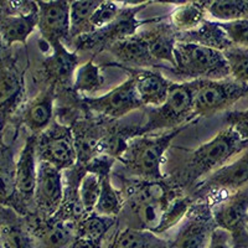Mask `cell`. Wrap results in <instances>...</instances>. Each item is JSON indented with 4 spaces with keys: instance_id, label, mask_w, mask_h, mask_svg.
<instances>
[{
    "instance_id": "1",
    "label": "cell",
    "mask_w": 248,
    "mask_h": 248,
    "mask_svg": "<svg viewBox=\"0 0 248 248\" xmlns=\"http://www.w3.org/2000/svg\"><path fill=\"white\" fill-rule=\"evenodd\" d=\"M247 150L248 141L243 140L231 127H227L217 133L211 140L189 152L180 167L167 175V180L189 194L199 181L226 165L234 155Z\"/></svg>"
},
{
    "instance_id": "2",
    "label": "cell",
    "mask_w": 248,
    "mask_h": 248,
    "mask_svg": "<svg viewBox=\"0 0 248 248\" xmlns=\"http://www.w3.org/2000/svg\"><path fill=\"white\" fill-rule=\"evenodd\" d=\"M185 128H175L154 136L132 137L118 160L129 172V176L145 180H163L167 176L161 171L165 153Z\"/></svg>"
},
{
    "instance_id": "3",
    "label": "cell",
    "mask_w": 248,
    "mask_h": 248,
    "mask_svg": "<svg viewBox=\"0 0 248 248\" xmlns=\"http://www.w3.org/2000/svg\"><path fill=\"white\" fill-rule=\"evenodd\" d=\"M175 66L170 71L181 78L223 79L230 77L229 62L223 52L191 43L178 41L174 48Z\"/></svg>"
},
{
    "instance_id": "4",
    "label": "cell",
    "mask_w": 248,
    "mask_h": 248,
    "mask_svg": "<svg viewBox=\"0 0 248 248\" xmlns=\"http://www.w3.org/2000/svg\"><path fill=\"white\" fill-rule=\"evenodd\" d=\"M194 119V102L189 82H172L169 96L163 105L147 110V119L137 127V136L187 127Z\"/></svg>"
},
{
    "instance_id": "5",
    "label": "cell",
    "mask_w": 248,
    "mask_h": 248,
    "mask_svg": "<svg viewBox=\"0 0 248 248\" xmlns=\"http://www.w3.org/2000/svg\"><path fill=\"white\" fill-rule=\"evenodd\" d=\"M194 102L195 118H206L229 108L248 96V85L234 81L231 77L223 79H195L189 81Z\"/></svg>"
},
{
    "instance_id": "6",
    "label": "cell",
    "mask_w": 248,
    "mask_h": 248,
    "mask_svg": "<svg viewBox=\"0 0 248 248\" xmlns=\"http://www.w3.org/2000/svg\"><path fill=\"white\" fill-rule=\"evenodd\" d=\"M150 4H152L150 1H147V3H139L137 5L123 6L121 14L114 21L108 24L105 28L93 31L91 34L78 37L71 45H74L76 52L77 51H93V52L107 51L110 46L121 40L136 35L141 25H148V24L150 25L163 19V17H154L149 20L138 19L139 13L143 12Z\"/></svg>"
},
{
    "instance_id": "7",
    "label": "cell",
    "mask_w": 248,
    "mask_h": 248,
    "mask_svg": "<svg viewBox=\"0 0 248 248\" xmlns=\"http://www.w3.org/2000/svg\"><path fill=\"white\" fill-rule=\"evenodd\" d=\"M248 183V150L240 158L226 164L199 181L189 191L194 201H206L210 206L225 200Z\"/></svg>"
},
{
    "instance_id": "8",
    "label": "cell",
    "mask_w": 248,
    "mask_h": 248,
    "mask_svg": "<svg viewBox=\"0 0 248 248\" xmlns=\"http://www.w3.org/2000/svg\"><path fill=\"white\" fill-rule=\"evenodd\" d=\"M36 156L39 163H48L61 171L74 168L77 152L70 125L55 118L50 127L36 137Z\"/></svg>"
},
{
    "instance_id": "9",
    "label": "cell",
    "mask_w": 248,
    "mask_h": 248,
    "mask_svg": "<svg viewBox=\"0 0 248 248\" xmlns=\"http://www.w3.org/2000/svg\"><path fill=\"white\" fill-rule=\"evenodd\" d=\"M39 24L37 1L0 0V35L9 47L26 45Z\"/></svg>"
},
{
    "instance_id": "10",
    "label": "cell",
    "mask_w": 248,
    "mask_h": 248,
    "mask_svg": "<svg viewBox=\"0 0 248 248\" xmlns=\"http://www.w3.org/2000/svg\"><path fill=\"white\" fill-rule=\"evenodd\" d=\"M211 212L216 229L230 234L234 248H248V189L214 203Z\"/></svg>"
},
{
    "instance_id": "11",
    "label": "cell",
    "mask_w": 248,
    "mask_h": 248,
    "mask_svg": "<svg viewBox=\"0 0 248 248\" xmlns=\"http://www.w3.org/2000/svg\"><path fill=\"white\" fill-rule=\"evenodd\" d=\"M25 68L17 63L16 56L0 66V132L5 134L25 105Z\"/></svg>"
},
{
    "instance_id": "12",
    "label": "cell",
    "mask_w": 248,
    "mask_h": 248,
    "mask_svg": "<svg viewBox=\"0 0 248 248\" xmlns=\"http://www.w3.org/2000/svg\"><path fill=\"white\" fill-rule=\"evenodd\" d=\"M81 101L88 112L97 113L99 117L109 121L123 118L129 113L144 107L130 76L106 94L98 97H81Z\"/></svg>"
},
{
    "instance_id": "13",
    "label": "cell",
    "mask_w": 248,
    "mask_h": 248,
    "mask_svg": "<svg viewBox=\"0 0 248 248\" xmlns=\"http://www.w3.org/2000/svg\"><path fill=\"white\" fill-rule=\"evenodd\" d=\"M215 229L211 206L206 201H195L168 248H207Z\"/></svg>"
},
{
    "instance_id": "14",
    "label": "cell",
    "mask_w": 248,
    "mask_h": 248,
    "mask_svg": "<svg viewBox=\"0 0 248 248\" xmlns=\"http://www.w3.org/2000/svg\"><path fill=\"white\" fill-rule=\"evenodd\" d=\"M36 137L29 134L16 159V198L17 215L28 216L32 212L34 192L37 179Z\"/></svg>"
},
{
    "instance_id": "15",
    "label": "cell",
    "mask_w": 248,
    "mask_h": 248,
    "mask_svg": "<svg viewBox=\"0 0 248 248\" xmlns=\"http://www.w3.org/2000/svg\"><path fill=\"white\" fill-rule=\"evenodd\" d=\"M24 222L36 241L37 248H70L77 234V223L56 216L44 217L31 212Z\"/></svg>"
},
{
    "instance_id": "16",
    "label": "cell",
    "mask_w": 248,
    "mask_h": 248,
    "mask_svg": "<svg viewBox=\"0 0 248 248\" xmlns=\"http://www.w3.org/2000/svg\"><path fill=\"white\" fill-rule=\"evenodd\" d=\"M63 200V171L48 163L40 161L34 192L32 212L44 217H52Z\"/></svg>"
},
{
    "instance_id": "17",
    "label": "cell",
    "mask_w": 248,
    "mask_h": 248,
    "mask_svg": "<svg viewBox=\"0 0 248 248\" xmlns=\"http://www.w3.org/2000/svg\"><path fill=\"white\" fill-rule=\"evenodd\" d=\"M57 90L55 86H45L26 102L14 121L15 128H25L29 134L39 136L55 121V101Z\"/></svg>"
},
{
    "instance_id": "18",
    "label": "cell",
    "mask_w": 248,
    "mask_h": 248,
    "mask_svg": "<svg viewBox=\"0 0 248 248\" xmlns=\"http://www.w3.org/2000/svg\"><path fill=\"white\" fill-rule=\"evenodd\" d=\"M39 24L37 29L41 40L46 45L61 41L66 46L71 45L70 1H37Z\"/></svg>"
},
{
    "instance_id": "19",
    "label": "cell",
    "mask_w": 248,
    "mask_h": 248,
    "mask_svg": "<svg viewBox=\"0 0 248 248\" xmlns=\"http://www.w3.org/2000/svg\"><path fill=\"white\" fill-rule=\"evenodd\" d=\"M47 47L51 50V54L44 60L40 72L44 82H46V86H55L57 91L60 87H71L72 90L75 72L79 63L78 55L76 51L68 50L61 41L50 44Z\"/></svg>"
},
{
    "instance_id": "20",
    "label": "cell",
    "mask_w": 248,
    "mask_h": 248,
    "mask_svg": "<svg viewBox=\"0 0 248 248\" xmlns=\"http://www.w3.org/2000/svg\"><path fill=\"white\" fill-rule=\"evenodd\" d=\"M125 71L134 81L136 91L144 107L155 108L161 106L168 98L172 82L161 74L158 68H133L116 63H106Z\"/></svg>"
},
{
    "instance_id": "21",
    "label": "cell",
    "mask_w": 248,
    "mask_h": 248,
    "mask_svg": "<svg viewBox=\"0 0 248 248\" xmlns=\"http://www.w3.org/2000/svg\"><path fill=\"white\" fill-rule=\"evenodd\" d=\"M138 32L147 43L153 59L160 63L163 68H167L163 65V62H167L170 67L174 68V48L178 43V31L172 28L171 24L161 19Z\"/></svg>"
},
{
    "instance_id": "22",
    "label": "cell",
    "mask_w": 248,
    "mask_h": 248,
    "mask_svg": "<svg viewBox=\"0 0 248 248\" xmlns=\"http://www.w3.org/2000/svg\"><path fill=\"white\" fill-rule=\"evenodd\" d=\"M20 128H15L13 139L0 144V206L14 210L17 214L16 198V139Z\"/></svg>"
},
{
    "instance_id": "23",
    "label": "cell",
    "mask_w": 248,
    "mask_h": 248,
    "mask_svg": "<svg viewBox=\"0 0 248 248\" xmlns=\"http://www.w3.org/2000/svg\"><path fill=\"white\" fill-rule=\"evenodd\" d=\"M116 61L112 63L133 68H160L163 66L152 57L147 43L137 32L133 36L123 39L108 48Z\"/></svg>"
},
{
    "instance_id": "24",
    "label": "cell",
    "mask_w": 248,
    "mask_h": 248,
    "mask_svg": "<svg viewBox=\"0 0 248 248\" xmlns=\"http://www.w3.org/2000/svg\"><path fill=\"white\" fill-rule=\"evenodd\" d=\"M178 41L180 43H191L196 45L205 46V47L215 48L221 52L227 48L234 46L231 40L226 35L225 31L216 21L205 20L198 29L187 31V32H179Z\"/></svg>"
},
{
    "instance_id": "25",
    "label": "cell",
    "mask_w": 248,
    "mask_h": 248,
    "mask_svg": "<svg viewBox=\"0 0 248 248\" xmlns=\"http://www.w3.org/2000/svg\"><path fill=\"white\" fill-rule=\"evenodd\" d=\"M168 243L154 232L125 226L112 234L106 248H168Z\"/></svg>"
},
{
    "instance_id": "26",
    "label": "cell",
    "mask_w": 248,
    "mask_h": 248,
    "mask_svg": "<svg viewBox=\"0 0 248 248\" xmlns=\"http://www.w3.org/2000/svg\"><path fill=\"white\" fill-rule=\"evenodd\" d=\"M207 9L205 1H186L180 4L169 14V23L179 32L198 29L206 20Z\"/></svg>"
},
{
    "instance_id": "27",
    "label": "cell",
    "mask_w": 248,
    "mask_h": 248,
    "mask_svg": "<svg viewBox=\"0 0 248 248\" xmlns=\"http://www.w3.org/2000/svg\"><path fill=\"white\" fill-rule=\"evenodd\" d=\"M101 1L96 0H75L70 1L71 44L83 35L94 31L92 25V15Z\"/></svg>"
},
{
    "instance_id": "28",
    "label": "cell",
    "mask_w": 248,
    "mask_h": 248,
    "mask_svg": "<svg viewBox=\"0 0 248 248\" xmlns=\"http://www.w3.org/2000/svg\"><path fill=\"white\" fill-rule=\"evenodd\" d=\"M101 68L93 60L78 66L72 82V92L77 96L82 94V97H88V94L98 92L105 85V77L101 74Z\"/></svg>"
},
{
    "instance_id": "29",
    "label": "cell",
    "mask_w": 248,
    "mask_h": 248,
    "mask_svg": "<svg viewBox=\"0 0 248 248\" xmlns=\"http://www.w3.org/2000/svg\"><path fill=\"white\" fill-rule=\"evenodd\" d=\"M124 209V199L121 190L116 189L110 180V174L102 175L101 194L94 212L101 216L118 218Z\"/></svg>"
},
{
    "instance_id": "30",
    "label": "cell",
    "mask_w": 248,
    "mask_h": 248,
    "mask_svg": "<svg viewBox=\"0 0 248 248\" xmlns=\"http://www.w3.org/2000/svg\"><path fill=\"white\" fill-rule=\"evenodd\" d=\"M0 240L5 248H37L36 241L21 216H17L0 229Z\"/></svg>"
},
{
    "instance_id": "31",
    "label": "cell",
    "mask_w": 248,
    "mask_h": 248,
    "mask_svg": "<svg viewBox=\"0 0 248 248\" xmlns=\"http://www.w3.org/2000/svg\"><path fill=\"white\" fill-rule=\"evenodd\" d=\"M205 5L207 14L221 23L248 20V0H209Z\"/></svg>"
},
{
    "instance_id": "32",
    "label": "cell",
    "mask_w": 248,
    "mask_h": 248,
    "mask_svg": "<svg viewBox=\"0 0 248 248\" xmlns=\"http://www.w3.org/2000/svg\"><path fill=\"white\" fill-rule=\"evenodd\" d=\"M116 222L117 218H114V217L101 216L96 212H92L77 223L76 236L105 242L108 232L113 229V226L116 225Z\"/></svg>"
},
{
    "instance_id": "33",
    "label": "cell",
    "mask_w": 248,
    "mask_h": 248,
    "mask_svg": "<svg viewBox=\"0 0 248 248\" xmlns=\"http://www.w3.org/2000/svg\"><path fill=\"white\" fill-rule=\"evenodd\" d=\"M101 181L102 175L87 171V170L82 176L81 184H79V196L87 214H92L96 209L99 194H101Z\"/></svg>"
},
{
    "instance_id": "34",
    "label": "cell",
    "mask_w": 248,
    "mask_h": 248,
    "mask_svg": "<svg viewBox=\"0 0 248 248\" xmlns=\"http://www.w3.org/2000/svg\"><path fill=\"white\" fill-rule=\"evenodd\" d=\"M223 55L229 62L230 77L248 85V48L232 46L223 51Z\"/></svg>"
},
{
    "instance_id": "35",
    "label": "cell",
    "mask_w": 248,
    "mask_h": 248,
    "mask_svg": "<svg viewBox=\"0 0 248 248\" xmlns=\"http://www.w3.org/2000/svg\"><path fill=\"white\" fill-rule=\"evenodd\" d=\"M123 6H119L114 1H101L92 15V25L94 31L105 28L117 19Z\"/></svg>"
},
{
    "instance_id": "36",
    "label": "cell",
    "mask_w": 248,
    "mask_h": 248,
    "mask_svg": "<svg viewBox=\"0 0 248 248\" xmlns=\"http://www.w3.org/2000/svg\"><path fill=\"white\" fill-rule=\"evenodd\" d=\"M234 46L248 48V20H234L218 23Z\"/></svg>"
},
{
    "instance_id": "37",
    "label": "cell",
    "mask_w": 248,
    "mask_h": 248,
    "mask_svg": "<svg viewBox=\"0 0 248 248\" xmlns=\"http://www.w3.org/2000/svg\"><path fill=\"white\" fill-rule=\"evenodd\" d=\"M223 122L229 124V127H231L243 140L248 141V109L227 112L223 117Z\"/></svg>"
},
{
    "instance_id": "38",
    "label": "cell",
    "mask_w": 248,
    "mask_h": 248,
    "mask_svg": "<svg viewBox=\"0 0 248 248\" xmlns=\"http://www.w3.org/2000/svg\"><path fill=\"white\" fill-rule=\"evenodd\" d=\"M207 248H234L231 243V237L221 229H215L210 238Z\"/></svg>"
},
{
    "instance_id": "39",
    "label": "cell",
    "mask_w": 248,
    "mask_h": 248,
    "mask_svg": "<svg viewBox=\"0 0 248 248\" xmlns=\"http://www.w3.org/2000/svg\"><path fill=\"white\" fill-rule=\"evenodd\" d=\"M103 247V242L101 241H94L86 238V237L76 236L74 243L70 248H102Z\"/></svg>"
},
{
    "instance_id": "40",
    "label": "cell",
    "mask_w": 248,
    "mask_h": 248,
    "mask_svg": "<svg viewBox=\"0 0 248 248\" xmlns=\"http://www.w3.org/2000/svg\"><path fill=\"white\" fill-rule=\"evenodd\" d=\"M14 56L13 54V48L9 47L4 41L3 36L0 35V66H3L6 61L12 59Z\"/></svg>"
},
{
    "instance_id": "41",
    "label": "cell",
    "mask_w": 248,
    "mask_h": 248,
    "mask_svg": "<svg viewBox=\"0 0 248 248\" xmlns=\"http://www.w3.org/2000/svg\"><path fill=\"white\" fill-rule=\"evenodd\" d=\"M17 216H19V215H17L14 210L0 206V229H1L5 223L10 222V221H13L14 218H16Z\"/></svg>"
},
{
    "instance_id": "42",
    "label": "cell",
    "mask_w": 248,
    "mask_h": 248,
    "mask_svg": "<svg viewBox=\"0 0 248 248\" xmlns=\"http://www.w3.org/2000/svg\"><path fill=\"white\" fill-rule=\"evenodd\" d=\"M4 140V134L1 132H0V144H1V141Z\"/></svg>"
},
{
    "instance_id": "43",
    "label": "cell",
    "mask_w": 248,
    "mask_h": 248,
    "mask_svg": "<svg viewBox=\"0 0 248 248\" xmlns=\"http://www.w3.org/2000/svg\"><path fill=\"white\" fill-rule=\"evenodd\" d=\"M0 248H5V247H4L3 242H1V240H0Z\"/></svg>"
}]
</instances>
